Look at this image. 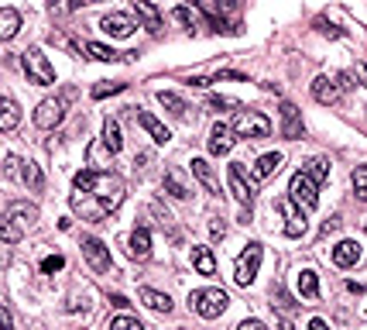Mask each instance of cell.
I'll return each instance as SVG.
<instances>
[{
  "mask_svg": "<svg viewBox=\"0 0 367 330\" xmlns=\"http://www.w3.org/2000/svg\"><path fill=\"white\" fill-rule=\"evenodd\" d=\"M73 190L76 193L69 203L83 220H107L124 203L127 182L117 172H107V169H83L73 179Z\"/></svg>",
  "mask_w": 367,
  "mask_h": 330,
  "instance_id": "6da1fadb",
  "label": "cell"
},
{
  "mask_svg": "<svg viewBox=\"0 0 367 330\" xmlns=\"http://www.w3.org/2000/svg\"><path fill=\"white\" fill-rule=\"evenodd\" d=\"M230 306V296L223 289H199L193 292V310L203 316V320H216L220 313H227Z\"/></svg>",
  "mask_w": 367,
  "mask_h": 330,
  "instance_id": "7a4b0ae2",
  "label": "cell"
},
{
  "mask_svg": "<svg viewBox=\"0 0 367 330\" xmlns=\"http://www.w3.org/2000/svg\"><path fill=\"white\" fill-rule=\"evenodd\" d=\"M21 62H24V73H28V79H31L35 86H48V83H55V69H52V62L45 58L41 48L31 45V48L21 56Z\"/></svg>",
  "mask_w": 367,
  "mask_h": 330,
  "instance_id": "3957f363",
  "label": "cell"
},
{
  "mask_svg": "<svg viewBox=\"0 0 367 330\" xmlns=\"http://www.w3.org/2000/svg\"><path fill=\"white\" fill-rule=\"evenodd\" d=\"M289 196L309 214V210H316V203H319V182L309 172H295L289 182Z\"/></svg>",
  "mask_w": 367,
  "mask_h": 330,
  "instance_id": "277c9868",
  "label": "cell"
},
{
  "mask_svg": "<svg viewBox=\"0 0 367 330\" xmlns=\"http://www.w3.org/2000/svg\"><path fill=\"white\" fill-rule=\"evenodd\" d=\"M233 135L261 141V138L271 135V120L265 114H257V110H240V114L233 117Z\"/></svg>",
  "mask_w": 367,
  "mask_h": 330,
  "instance_id": "5b68a950",
  "label": "cell"
},
{
  "mask_svg": "<svg viewBox=\"0 0 367 330\" xmlns=\"http://www.w3.org/2000/svg\"><path fill=\"white\" fill-rule=\"evenodd\" d=\"M261 244H248L244 252L237 254V262H233V279H237V286H251L254 282V272H257V265H261Z\"/></svg>",
  "mask_w": 367,
  "mask_h": 330,
  "instance_id": "8992f818",
  "label": "cell"
},
{
  "mask_svg": "<svg viewBox=\"0 0 367 330\" xmlns=\"http://www.w3.org/2000/svg\"><path fill=\"white\" fill-rule=\"evenodd\" d=\"M62 117H65V100H41L38 107H35V128H41V131H52V128H58L62 124Z\"/></svg>",
  "mask_w": 367,
  "mask_h": 330,
  "instance_id": "52a82bcc",
  "label": "cell"
},
{
  "mask_svg": "<svg viewBox=\"0 0 367 330\" xmlns=\"http://www.w3.org/2000/svg\"><path fill=\"white\" fill-rule=\"evenodd\" d=\"M83 258H86V265L97 275L110 272V252H107V244L97 241V237H86V241H83Z\"/></svg>",
  "mask_w": 367,
  "mask_h": 330,
  "instance_id": "ba28073f",
  "label": "cell"
},
{
  "mask_svg": "<svg viewBox=\"0 0 367 330\" xmlns=\"http://www.w3.org/2000/svg\"><path fill=\"white\" fill-rule=\"evenodd\" d=\"M302 135H306V124H302V114H299V107H295V103H282V138H292V141H299Z\"/></svg>",
  "mask_w": 367,
  "mask_h": 330,
  "instance_id": "9c48e42d",
  "label": "cell"
},
{
  "mask_svg": "<svg viewBox=\"0 0 367 330\" xmlns=\"http://www.w3.org/2000/svg\"><path fill=\"white\" fill-rule=\"evenodd\" d=\"M278 207H282V210L289 214V224H285V237H302V234H306V210H302V207H299V203H295L292 196H289V200H282Z\"/></svg>",
  "mask_w": 367,
  "mask_h": 330,
  "instance_id": "30bf717a",
  "label": "cell"
},
{
  "mask_svg": "<svg viewBox=\"0 0 367 330\" xmlns=\"http://www.w3.org/2000/svg\"><path fill=\"white\" fill-rule=\"evenodd\" d=\"M127 254L134 258V262H148L151 258V234L144 224H137L134 234H131V241H127Z\"/></svg>",
  "mask_w": 367,
  "mask_h": 330,
  "instance_id": "8fae6325",
  "label": "cell"
},
{
  "mask_svg": "<svg viewBox=\"0 0 367 330\" xmlns=\"http://www.w3.org/2000/svg\"><path fill=\"white\" fill-rule=\"evenodd\" d=\"M100 28L110 35V38H127V35H134V18L131 14H107V18L100 21Z\"/></svg>",
  "mask_w": 367,
  "mask_h": 330,
  "instance_id": "7c38bea8",
  "label": "cell"
},
{
  "mask_svg": "<svg viewBox=\"0 0 367 330\" xmlns=\"http://www.w3.org/2000/svg\"><path fill=\"white\" fill-rule=\"evenodd\" d=\"M312 97L319 100L323 107H333V103H336V100L344 97V93H340L336 79H329V76H316V79H312Z\"/></svg>",
  "mask_w": 367,
  "mask_h": 330,
  "instance_id": "4fadbf2b",
  "label": "cell"
},
{
  "mask_svg": "<svg viewBox=\"0 0 367 330\" xmlns=\"http://www.w3.org/2000/svg\"><path fill=\"white\" fill-rule=\"evenodd\" d=\"M233 148V128L227 124H213L210 128V152L213 155H227Z\"/></svg>",
  "mask_w": 367,
  "mask_h": 330,
  "instance_id": "5bb4252c",
  "label": "cell"
},
{
  "mask_svg": "<svg viewBox=\"0 0 367 330\" xmlns=\"http://www.w3.org/2000/svg\"><path fill=\"white\" fill-rule=\"evenodd\" d=\"M227 182H230V190H233V196L244 203V207H251L254 203V193H251V186L244 182V169L240 165H230L227 169Z\"/></svg>",
  "mask_w": 367,
  "mask_h": 330,
  "instance_id": "9a60e30c",
  "label": "cell"
},
{
  "mask_svg": "<svg viewBox=\"0 0 367 330\" xmlns=\"http://www.w3.org/2000/svg\"><path fill=\"white\" fill-rule=\"evenodd\" d=\"M357 262H361V244H357V241H340V244L333 248V265L350 269V265H357Z\"/></svg>",
  "mask_w": 367,
  "mask_h": 330,
  "instance_id": "2e32d148",
  "label": "cell"
},
{
  "mask_svg": "<svg viewBox=\"0 0 367 330\" xmlns=\"http://www.w3.org/2000/svg\"><path fill=\"white\" fill-rule=\"evenodd\" d=\"M7 217H11L14 224H21V227H31V224L38 220V207H35V203H24V200H18V203H11V207H7Z\"/></svg>",
  "mask_w": 367,
  "mask_h": 330,
  "instance_id": "e0dca14e",
  "label": "cell"
},
{
  "mask_svg": "<svg viewBox=\"0 0 367 330\" xmlns=\"http://www.w3.org/2000/svg\"><path fill=\"white\" fill-rule=\"evenodd\" d=\"M193 175L206 186V193L220 196V182H216V172H213V165L206 162V158H193Z\"/></svg>",
  "mask_w": 367,
  "mask_h": 330,
  "instance_id": "ac0fdd59",
  "label": "cell"
},
{
  "mask_svg": "<svg viewBox=\"0 0 367 330\" xmlns=\"http://www.w3.org/2000/svg\"><path fill=\"white\" fill-rule=\"evenodd\" d=\"M137 120H141V128H144L148 135L155 138V145H165V141H172V135H169V128H165V124H161V120H158L155 114L141 110V114H137Z\"/></svg>",
  "mask_w": 367,
  "mask_h": 330,
  "instance_id": "d6986e66",
  "label": "cell"
},
{
  "mask_svg": "<svg viewBox=\"0 0 367 330\" xmlns=\"http://www.w3.org/2000/svg\"><path fill=\"white\" fill-rule=\"evenodd\" d=\"M141 303H144V306H151V310H158V313H172V306H175L172 296L151 289V286H141Z\"/></svg>",
  "mask_w": 367,
  "mask_h": 330,
  "instance_id": "ffe728a7",
  "label": "cell"
},
{
  "mask_svg": "<svg viewBox=\"0 0 367 330\" xmlns=\"http://www.w3.org/2000/svg\"><path fill=\"white\" fill-rule=\"evenodd\" d=\"M21 124V107L11 97H0V131H14Z\"/></svg>",
  "mask_w": 367,
  "mask_h": 330,
  "instance_id": "44dd1931",
  "label": "cell"
},
{
  "mask_svg": "<svg viewBox=\"0 0 367 330\" xmlns=\"http://www.w3.org/2000/svg\"><path fill=\"white\" fill-rule=\"evenodd\" d=\"M21 31V14L14 7H0V41H11Z\"/></svg>",
  "mask_w": 367,
  "mask_h": 330,
  "instance_id": "7402d4cb",
  "label": "cell"
},
{
  "mask_svg": "<svg viewBox=\"0 0 367 330\" xmlns=\"http://www.w3.org/2000/svg\"><path fill=\"white\" fill-rule=\"evenodd\" d=\"M282 165V155L278 152H268V155H261L257 162L251 165V175H254V182H261V179H268L275 169Z\"/></svg>",
  "mask_w": 367,
  "mask_h": 330,
  "instance_id": "603a6c76",
  "label": "cell"
},
{
  "mask_svg": "<svg viewBox=\"0 0 367 330\" xmlns=\"http://www.w3.org/2000/svg\"><path fill=\"white\" fill-rule=\"evenodd\" d=\"M134 11H137V18L144 21V28H148L151 35H158V31H161V14H158V11L151 7V4H148V0H137Z\"/></svg>",
  "mask_w": 367,
  "mask_h": 330,
  "instance_id": "cb8c5ba5",
  "label": "cell"
},
{
  "mask_svg": "<svg viewBox=\"0 0 367 330\" xmlns=\"http://www.w3.org/2000/svg\"><path fill=\"white\" fill-rule=\"evenodd\" d=\"M103 145H107L110 152H120V148H124V131H120V124H117L114 117L103 120Z\"/></svg>",
  "mask_w": 367,
  "mask_h": 330,
  "instance_id": "d4e9b609",
  "label": "cell"
},
{
  "mask_svg": "<svg viewBox=\"0 0 367 330\" xmlns=\"http://www.w3.org/2000/svg\"><path fill=\"white\" fill-rule=\"evenodd\" d=\"M299 292H302L306 299H319V275L312 272V269H302V272H299Z\"/></svg>",
  "mask_w": 367,
  "mask_h": 330,
  "instance_id": "484cf974",
  "label": "cell"
},
{
  "mask_svg": "<svg viewBox=\"0 0 367 330\" xmlns=\"http://www.w3.org/2000/svg\"><path fill=\"white\" fill-rule=\"evenodd\" d=\"M172 18L179 21V24H186V31H199V28H203V14H196V11H189L186 4H182V7H175V11H172Z\"/></svg>",
  "mask_w": 367,
  "mask_h": 330,
  "instance_id": "4316f807",
  "label": "cell"
},
{
  "mask_svg": "<svg viewBox=\"0 0 367 330\" xmlns=\"http://www.w3.org/2000/svg\"><path fill=\"white\" fill-rule=\"evenodd\" d=\"M165 190H169L175 200H189V186L182 182L179 169H169V172H165Z\"/></svg>",
  "mask_w": 367,
  "mask_h": 330,
  "instance_id": "83f0119b",
  "label": "cell"
},
{
  "mask_svg": "<svg viewBox=\"0 0 367 330\" xmlns=\"http://www.w3.org/2000/svg\"><path fill=\"white\" fill-rule=\"evenodd\" d=\"M193 265H196V269H199L203 275H213V272H216L213 252H210V248H203V244H199V248H193Z\"/></svg>",
  "mask_w": 367,
  "mask_h": 330,
  "instance_id": "f1b7e54d",
  "label": "cell"
},
{
  "mask_svg": "<svg viewBox=\"0 0 367 330\" xmlns=\"http://www.w3.org/2000/svg\"><path fill=\"white\" fill-rule=\"evenodd\" d=\"M83 52H86L90 58H97V62H117V58H120L114 48H107V45H100V41H86Z\"/></svg>",
  "mask_w": 367,
  "mask_h": 330,
  "instance_id": "f546056e",
  "label": "cell"
},
{
  "mask_svg": "<svg viewBox=\"0 0 367 330\" xmlns=\"http://www.w3.org/2000/svg\"><path fill=\"white\" fill-rule=\"evenodd\" d=\"M158 103H161V107H165V110H169L172 117L186 114V100L175 97V93H169V90H161V93H158Z\"/></svg>",
  "mask_w": 367,
  "mask_h": 330,
  "instance_id": "4dcf8cb0",
  "label": "cell"
},
{
  "mask_svg": "<svg viewBox=\"0 0 367 330\" xmlns=\"http://www.w3.org/2000/svg\"><path fill=\"white\" fill-rule=\"evenodd\" d=\"M21 234H24L21 224H14L11 217H0V241H4V244H18Z\"/></svg>",
  "mask_w": 367,
  "mask_h": 330,
  "instance_id": "1f68e13d",
  "label": "cell"
},
{
  "mask_svg": "<svg viewBox=\"0 0 367 330\" xmlns=\"http://www.w3.org/2000/svg\"><path fill=\"white\" fill-rule=\"evenodd\" d=\"M24 182H28L35 193H41V190H45V172H41V165H35V162H24Z\"/></svg>",
  "mask_w": 367,
  "mask_h": 330,
  "instance_id": "d6a6232c",
  "label": "cell"
},
{
  "mask_svg": "<svg viewBox=\"0 0 367 330\" xmlns=\"http://www.w3.org/2000/svg\"><path fill=\"white\" fill-rule=\"evenodd\" d=\"M120 90H124V83H117V79H103V83L93 86V100H107V97H114V93H120Z\"/></svg>",
  "mask_w": 367,
  "mask_h": 330,
  "instance_id": "836d02e7",
  "label": "cell"
},
{
  "mask_svg": "<svg viewBox=\"0 0 367 330\" xmlns=\"http://www.w3.org/2000/svg\"><path fill=\"white\" fill-rule=\"evenodd\" d=\"M306 172L316 179V182H326V175H329V162L326 158H312V162H306Z\"/></svg>",
  "mask_w": 367,
  "mask_h": 330,
  "instance_id": "e575fe53",
  "label": "cell"
},
{
  "mask_svg": "<svg viewBox=\"0 0 367 330\" xmlns=\"http://www.w3.org/2000/svg\"><path fill=\"white\" fill-rule=\"evenodd\" d=\"M350 182H353V190L361 200H367V165H357L353 172H350Z\"/></svg>",
  "mask_w": 367,
  "mask_h": 330,
  "instance_id": "d590c367",
  "label": "cell"
},
{
  "mask_svg": "<svg viewBox=\"0 0 367 330\" xmlns=\"http://www.w3.org/2000/svg\"><path fill=\"white\" fill-rule=\"evenodd\" d=\"M271 306H275V310L282 313V310H292V306H295V303H292V296L285 289H278V286H275V289H271Z\"/></svg>",
  "mask_w": 367,
  "mask_h": 330,
  "instance_id": "8d00e7d4",
  "label": "cell"
},
{
  "mask_svg": "<svg viewBox=\"0 0 367 330\" xmlns=\"http://www.w3.org/2000/svg\"><path fill=\"white\" fill-rule=\"evenodd\" d=\"M110 330H144V324L137 316H114L110 320Z\"/></svg>",
  "mask_w": 367,
  "mask_h": 330,
  "instance_id": "74e56055",
  "label": "cell"
},
{
  "mask_svg": "<svg viewBox=\"0 0 367 330\" xmlns=\"http://www.w3.org/2000/svg\"><path fill=\"white\" fill-rule=\"evenodd\" d=\"M73 7H76V0H48V14L52 18H65Z\"/></svg>",
  "mask_w": 367,
  "mask_h": 330,
  "instance_id": "f35d334b",
  "label": "cell"
},
{
  "mask_svg": "<svg viewBox=\"0 0 367 330\" xmlns=\"http://www.w3.org/2000/svg\"><path fill=\"white\" fill-rule=\"evenodd\" d=\"M62 265H65V258H62V254H52V258H45V262H41V272L52 275V272H58Z\"/></svg>",
  "mask_w": 367,
  "mask_h": 330,
  "instance_id": "ab89813d",
  "label": "cell"
},
{
  "mask_svg": "<svg viewBox=\"0 0 367 330\" xmlns=\"http://www.w3.org/2000/svg\"><path fill=\"white\" fill-rule=\"evenodd\" d=\"M21 165H24V162H21L18 155H7V162H4V172H7L11 179H14V175L21 172Z\"/></svg>",
  "mask_w": 367,
  "mask_h": 330,
  "instance_id": "60d3db41",
  "label": "cell"
},
{
  "mask_svg": "<svg viewBox=\"0 0 367 330\" xmlns=\"http://www.w3.org/2000/svg\"><path fill=\"white\" fill-rule=\"evenodd\" d=\"M336 86H340V93L353 90V73H336Z\"/></svg>",
  "mask_w": 367,
  "mask_h": 330,
  "instance_id": "b9f144b4",
  "label": "cell"
},
{
  "mask_svg": "<svg viewBox=\"0 0 367 330\" xmlns=\"http://www.w3.org/2000/svg\"><path fill=\"white\" fill-rule=\"evenodd\" d=\"M210 107H216V110H233V107H237V100H227V97H210Z\"/></svg>",
  "mask_w": 367,
  "mask_h": 330,
  "instance_id": "7bdbcfd3",
  "label": "cell"
},
{
  "mask_svg": "<svg viewBox=\"0 0 367 330\" xmlns=\"http://www.w3.org/2000/svg\"><path fill=\"white\" fill-rule=\"evenodd\" d=\"M210 231H213V237H223V234H227V227H223V220H220V217H213Z\"/></svg>",
  "mask_w": 367,
  "mask_h": 330,
  "instance_id": "ee69618b",
  "label": "cell"
},
{
  "mask_svg": "<svg viewBox=\"0 0 367 330\" xmlns=\"http://www.w3.org/2000/svg\"><path fill=\"white\" fill-rule=\"evenodd\" d=\"M14 327V320H11V313L4 310V306H0V330H11Z\"/></svg>",
  "mask_w": 367,
  "mask_h": 330,
  "instance_id": "f6af8a7d",
  "label": "cell"
},
{
  "mask_svg": "<svg viewBox=\"0 0 367 330\" xmlns=\"http://www.w3.org/2000/svg\"><path fill=\"white\" fill-rule=\"evenodd\" d=\"M110 303H114L117 310H127V306H131V303H127L124 296H117V292H110Z\"/></svg>",
  "mask_w": 367,
  "mask_h": 330,
  "instance_id": "bcb514c9",
  "label": "cell"
},
{
  "mask_svg": "<svg viewBox=\"0 0 367 330\" xmlns=\"http://www.w3.org/2000/svg\"><path fill=\"white\" fill-rule=\"evenodd\" d=\"M336 227H340V217H329L326 224H323V234H333Z\"/></svg>",
  "mask_w": 367,
  "mask_h": 330,
  "instance_id": "7dc6e473",
  "label": "cell"
},
{
  "mask_svg": "<svg viewBox=\"0 0 367 330\" xmlns=\"http://www.w3.org/2000/svg\"><path fill=\"white\" fill-rule=\"evenodd\" d=\"M233 4L237 0H213V7H220V11H233Z\"/></svg>",
  "mask_w": 367,
  "mask_h": 330,
  "instance_id": "c3c4849f",
  "label": "cell"
},
{
  "mask_svg": "<svg viewBox=\"0 0 367 330\" xmlns=\"http://www.w3.org/2000/svg\"><path fill=\"white\" fill-rule=\"evenodd\" d=\"M240 330H261V324H257V320H244V324H240Z\"/></svg>",
  "mask_w": 367,
  "mask_h": 330,
  "instance_id": "681fc988",
  "label": "cell"
},
{
  "mask_svg": "<svg viewBox=\"0 0 367 330\" xmlns=\"http://www.w3.org/2000/svg\"><path fill=\"white\" fill-rule=\"evenodd\" d=\"M357 76H361V83L367 86V66H357Z\"/></svg>",
  "mask_w": 367,
  "mask_h": 330,
  "instance_id": "f907efd6",
  "label": "cell"
},
{
  "mask_svg": "<svg viewBox=\"0 0 367 330\" xmlns=\"http://www.w3.org/2000/svg\"><path fill=\"white\" fill-rule=\"evenodd\" d=\"M76 4H93V0H76Z\"/></svg>",
  "mask_w": 367,
  "mask_h": 330,
  "instance_id": "816d5d0a",
  "label": "cell"
},
{
  "mask_svg": "<svg viewBox=\"0 0 367 330\" xmlns=\"http://www.w3.org/2000/svg\"><path fill=\"white\" fill-rule=\"evenodd\" d=\"M364 231H367V224H364Z\"/></svg>",
  "mask_w": 367,
  "mask_h": 330,
  "instance_id": "f5cc1de1",
  "label": "cell"
}]
</instances>
